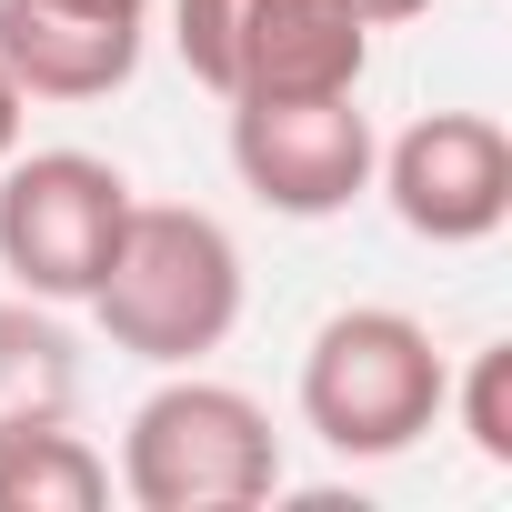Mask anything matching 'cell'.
I'll return each mask as SVG.
<instances>
[{
  "instance_id": "cell-1",
  "label": "cell",
  "mask_w": 512,
  "mask_h": 512,
  "mask_svg": "<svg viewBox=\"0 0 512 512\" xmlns=\"http://www.w3.org/2000/svg\"><path fill=\"white\" fill-rule=\"evenodd\" d=\"M91 322L111 332V352L151 372L211 362L241 322V241L191 201H131L111 262L91 282Z\"/></svg>"
},
{
  "instance_id": "cell-8",
  "label": "cell",
  "mask_w": 512,
  "mask_h": 512,
  "mask_svg": "<svg viewBox=\"0 0 512 512\" xmlns=\"http://www.w3.org/2000/svg\"><path fill=\"white\" fill-rule=\"evenodd\" d=\"M0 71L21 101H111L141 71V21H91L61 0H0Z\"/></svg>"
},
{
  "instance_id": "cell-3",
  "label": "cell",
  "mask_w": 512,
  "mask_h": 512,
  "mask_svg": "<svg viewBox=\"0 0 512 512\" xmlns=\"http://www.w3.org/2000/svg\"><path fill=\"white\" fill-rule=\"evenodd\" d=\"M452 362L432 352V332L392 302H352L312 332L302 352V422L342 452V462H392L442 422Z\"/></svg>"
},
{
  "instance_id": "cell-6",
  "label": "cell",
  "mask_w": 512,
  "mask_h": 512,
  "mask_svg": "<svg viewBox=\"0 0 512 512\" xmlns=\"http://www.w3.org/2000/svg\"><path fill=\"white\" fill-rule=\"evenodd\" d=\"M372 121L362 91H302V101H231V171L282 221H332L372 191Z\"/></svg>"
},
{
  "instance_id": "cell-10",
  "label": "cell",
  "mask_w": 512,
  "mask_h": 512,
  "mask_svg": "<svg viewBox=\"0 0 512 512\" xmlns=\"http://www.w3.org/2000/svg\"><path fill=\"white\" fill-rule=\"evenodd\" d=\"M101 502H111V462L71 422H31L0 442V512H101Z\"/></svg>"
},
{
  "instance_id": "cell-9",
  "label": "cell",
  "mask_w": 512,
  "mask_h": 512,
  "mask_svg": "<svg viewBox=\"0 0 512 512\" xmlns=\"http://www.w3.org/2000/svg\"><path fill=\"white\" fill-rule=\"evenodd\" d=\"M81 402V352L51 322V302H0V442L31 432V422H71Z\"/></svg>"
},
{
  "instance_id": "cell-2",
  "label": "cell",
  "mask_w": 512,
  "mask_h": 512,
  "mask_svg": "<svg viewBox=\"0 0 512 512\" xmlns=\"http://www.w3.org/2000/svg\"><path fill=\"white\" fill-rule=\"evenodd\" d=\"M121 492L141 512H241L282 492V432L241 382L171 372L121 432Z\"/></svg>"
},
{
  "instance_id": "cell-13",
  "label": "cell",
  "mask_w": 512,
  "mask_h": 512,
  "mask_svg": "<svg viewBox=\"0 0 512 512\" xmlns=\"http://www.w3.org/2000/svg\"><path fill=\"white\" fill-rule=\"evenodd\" d=\"M61 11H91V21H141V31H151V0H61Z\"/></svg>"
},
{
  "instance_id": "cell-14",
  "label": "cell",
  "mask_w": 512,
  "mask_h": 512,
  "mask_svg": "<svg viewBox=\"0 0 512 512\" xmlns=\"http://www.w3.org/2000/svg\"><path fill=\"white\" fill-rule=\"evenodd\" d=\"M352 11H362L372 31H392V21H422V11H432V0H352Z\"/></svg>"
},
{
  "instance_id": "cell-7",
  "label": "cell",
  "mask_w": 512,
  "mask_h": 512,
  "mask_svg": "<svg viewBox=\"0 0 512 512\" xmlns=\"http://www.w3.org/2000/svg\"><path fill=\"white\" fill-rule=\"evenodd\" d=\"M392 221L432 251H472L512 221V131L492 111H422L392 151H372Z\"/></svg>"
},
{
  "instance_id": "cell-11",
  "label": "cell",
  "mask_w": 512,
  "mask_h": 512,
  "mask_svg": "<svg viewBox=\"0 0 512 512\" xmlns=\"http://www.w3.org/2000/svg\"><path fill=\"white\" fill-rule=\"evenodd\" d=\"M442 412H452V422H462V442L502 472V462H512V342H482V352H472V372L442 392Z\"/></svg>"
},
{
  "instance_id": "cell-5",
  "label": "cell",
  "mask_w": 512,
  "mask_h": 512,
  "mask_svg": "<svg viewBox=\"0 0 512 512\" xmlns=\"http://www.w3.org/2000/svg\"><path fill=\"white\" fill-rule=\"evenodd\" d=\"M121 221H131V181L101 151H11L0 161V272L51 312L91 302Z\"/></svg>"
},
{
  "instance_id": "cell-4",
  "label": "cell",
  "mask_w": 512,
  "mask_h": 512,
  "mask_svg": "<svg viewBox=\"0 0 512 512\" xmlns=\"http://www.w3.org/2000/svg\"><path fill=\"white\" fill-rule=\"evenodd\" d=\"M171 51L211 101L362 91L372 21L352 0H171Z\"/></svg>"
},
{
  "instance_id": "cell-12",
  "label": "cell",
  "mask_w": 512,
  "mask_h": 512,
  "mask_svg": "<svg viewBox=\"0 0 512 512\" xmlns=\"http://www.w3.org/2000/svg\"><path fill=\"white\" fill-rule=\"evenodd\" d=\"M21 111H31V101H21V81H11V71H0V161H11V151H21Z\"/></svg>"
}]
</instances>
